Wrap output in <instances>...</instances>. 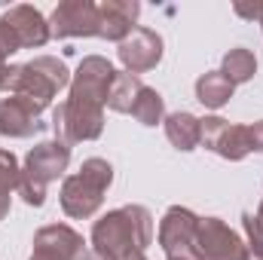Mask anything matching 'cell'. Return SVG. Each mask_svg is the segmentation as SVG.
I'll use <instances>...</instances> for the list:
<instances>
[{
	"instance_id": "83f0119b",
	"label": "cell",
	"mask_w": 263,
	"mask_h": 260,
	"mask_svg": "<svg viewBox=\"0 0 263 260\" xmlns=\"http://www.w3.org/2000/svg\"><path fill=\"white\" fill-rule=\"evenodd\" d=\"M254 227L260 230V236H263V202H260V208H257V214H254Z\"/></svg>"
},
{
	"instance_id": "6da1fadb",
	"label": "cell",
	"mask_w": 263,
	"mask_h": 260,
	"mask_svg": "<svg viewBox=\"0 0 263 260\" xmlns=\"http://www.w3.org/2000/svg\"><path fill=\"white\" fill-rule=\"evenodd\" d=\"M153 242V214L144 205H123L92 224V251L107 260L126 251H147Z\"/></svg>"
},
{
	"instance_id": "ac0fdd59",
	"label": "cell",
	"mask_w": 263,
	"mask_h": 260,
	"mask_svg": "<svg viewBox=\"0 0 263 260\" xmlns=\"http://www.w3.org/2000/svg\"><path fill=\"white\" fill-rule=\"evenodd\" d=\"M141 89H144L141 77H135L129 70H117V77L110 83V92H107V107L117 110V114H132Z\"/></svg>"
},
{
	"instance_id": "ba28073f",
	"label": "cell",
	"mask_w": 263,
	"mask_h": 260,
	"mask_svg": "<svg viewBox=\"0 0 263 260\" xmlns=\"http://www.w3.org/2000/svg\"><path fill=\"white\" fill-rule=\"evenodd\" d=\"M49 34L67 37H98V3L92 0H62L49 15Z\"/></svg>"
},
{
	"instance_id": "4316f807",
	"label": "cell",
	"mask_w": 263,
	"mask_h": 260,
	"mask_svg": "<svg viewBox=\"0 0 263 260\" xmlns=\"http://www.w3.org/2000/svg\"><path fill=\"white\" fill-rule=\"evenodd\" d=\"M114 260H147V254L144 251H126V254H120V257H114Z\"/></svg>"
},
{
	"instance_id": "603a6c76",
	"label": "cell",
	"mask_w": 263,
	"mask_h": 260,
	"mask_svg": "<svg viewBox=\"0 0 263 260\" xmlns=\"http://www.w3.org/2000/svg\"><path fill=\"white\" fill-rule=\"evenodd\" d=\"M9 55L12 52L0 40V92H9V83H12V73H15V65H9Z\"/></svg>"
},
{
	"instance_id": "e0dca14e",
	"label": "cell",
	"mask_w": 263,
	"mask_h": 260,
	"mask_svg": "<svg viewBox=\"0 0 263 260\" xmlns=\"http://www.w3.org/2000/svg\"><path fill=\"white\" fill-rule=\"evenodd\" d=\"M236 86L220 73V70H208L196 80V101L205 104L208 110H220L230 98H233Z\"/></svg>"
},
{
	"instance_id": "ffe728a7",
	"label": "cell",
	"mask_w": 263,
	"mask_h": 260,
	"mask_svg": "<svg viewBox=\"0 0 263 260\" xmlns=\"http://www.w3.org/2000/svg\"><path fill=\"white\" fill-rule=\"evenodd\" d=\"M132 117H135L141 126H159V123L165 120V98H162L156 89L144 86L141 95H138V101H135V107H132Z\"/></svg>"
},
{
	"instance_id": "5b68a950",
	"label": "cell",
	"mask_w": 263,
	"mask_h": 260,
	"mask_svg": "<svg viewBox=\"0 0 263 260\" xmlns=\"http://www.w3.org/2000/svg\"><path fill=\"white\" fill-rule=\"evenodd\" d=\"M52 132L65 144H80V141H98L104 132V107L92 101H77L65 98L52 110Z\"/></svg>"
},
{
	"instance_id": "cb8c5ba5",
	"label": "cell",
	"mask_w": 263,
	"mask_h": 260,
	"mask_svg": "<svg viewBox=\"0 0 263 260\" xmlns=\"http://www.w3.org/2000/svg\"><path fill=\"white\" fill-rule=\"evenodd\" d=\"M233 9H236V15H242V18L263 22V0H260V3H245V0H236V3H233Z\"/></svg>"
},
{
	"instance_id": "f546056e",
	"label": "cell",
	"mask_w": 263,
	"mask_h": 260,
	"mask_svg": "<svg viewBox=\"0 0 263 260\" xmlns=\"http://www.w3.org/2000/svg\"><path fill=\"white\" fill-rule=\"evenodd\" d=\"M260 28H263V22H260Z\"/></svg>"
},
{
	"instance_id": "4fadbf2b",
	"label": "cell",
	"mask_w": 263,
	"mask_h": 260,
	"mask_svg": "<svg viewBox=\"0 0 263 260\" xmlns=\"http://www.w3.org/2000/svg\"><path fill=\"white\" fill-rule=\"evenodd\" d=\"M117 55L129 73L141 77L162 62V37L150 28H135L123 43H117Z\"/></svg>"
},
{
	"instance_id": "d6986e66",
	"label": "cell",
	"mask_w": 263,
	"mask_h": 260,
	"mask_svg": "<svg viewBox=\"0 0 263 260\" xmlns=\"http://www.w3.org/2000/svg\"><path fill=\"white\" fill-rule=\"evenodd\" d=\"M220 73H223L233 86L254 80V73H257V59H254V52L245 49V46L230 49V52L223 55V62H220Z\"/></svg>"
},
{
	"instance_id": "30bf717a",
	"label": "cell",
	"mask_w": 263,
	"mask_h": 260,
	"mask_svg": "<svg viewBox=\"0 0 263 260\" xmlns=\"http://www.w3.org/2000/svg\"><path fill=\"white\" fill-rule=\"evenodd\" d=\"M86 251V239L73 227L49 224L34 233V251L28 260H83Z\"/></svg>"
},
{
	"instance_id": "f1b7e54d",
	"label": "cell",
	"mask_w": 263,
	"mask_h": 260,
	"mask_svg": "<svg viewBox=\"0 0 263 260\" xmlns=\"http://www.w3.org/2000/svg\"><path fill=\"white\" fill-rule=\"evenodd\" d=\"M83 260H107L104 257V254H98V251H92V248H89V251H86V257Z\"/></svg>"
},
{
	"instance_id": "484cf974",
	"label": "cell",
	"mask_w": 263,
	"mask_h": 260,
	"mask_svg": "<svg viewBox=\"0 0 263 260\" xmlns=\"http://www.w3.org/2000/svg\"><path fill=\"white\" fill-rule=\"evenodd\" d=\"M9 205H12V193H6V190H0V220L9 214Z\"/></svg>"
},
{
	"instance_id": "7a4b0ae2",
	"label": "cell",
	"mask_w": 263,
	"mask_h": 260,
	"mask_svg": "<svg viewBox=\"0 0 263 260\" xmlns=\"http://www.w3.org/2000/svg\"><path fill=\"white\" fill-rule=\"evenodd\" d=\"M70 86V70L62 59L55 55H37L25 65H15L12 83H9V95L22 98L34 117H40L52 98Z\"/></svg>"
},
{
	"instance_id": "7c38bea8",
	"label": "cell",
	"mask_w": 263,
	"mask_h": 260,
	"mask_svg": "<svg viewBox=\"0 0 263 260\" xmlns=\"http://www.w3.org/2000/svg\"><path fill=\"white\" fill-rule=\"evenodd\" d=\"M196 248L202 260H239L245 239L236 230H230L220 217H199Z\"/></svg>"
},
{
	"instance_id": "9c48e42d",
	"label": "cell",
	"mask_w": 263,
	"mask_h": 260,
	"mask_svg": "<svg viewBox=\"0 0 263 260\" xmlns=\"http://www.w3.org/2000/svg\"><path fill=\"white\" fill-rule=\"evenodd\" d=\"M70 165V144L52 138V141H40L28 150L25 156V165H22V175L40 187H46L49 181H59Z\"/></svg>"
},
{
	"instance_id": "d4e9b609",
	"label": "cell",
	"mask_w": 263,
	"mask_h": 260,
	"mask_svg": "<svg viewBox=\"0 0 263 260\" xmlns=\"http://www.w3.org/2000/svg\"><path fill=\"white\" fill-rule=\"evenodd\" d=\"M248 135H251V150L263 153V120L254 123V126H248Z\"/></svg>"
},
{
	"instance_id": "277c9868",
	"label": "cell",
	"mask_w": 263,
	"mask_h": 260,
	"mask_svg": "<svg viewBox=\"0 0 263 260\" xmlns=\"http://www.w3.org/2000/svg\"><path fill=\"white\" fill-rule=\"evenodd\" d=\"M0 40L9 52H18V49H40L52 40L49 34V18L28 6V3H15L9 6L3 15H0Z\"/></svg>"
},
{
	"instance_id": "52a82bcc",
	"label": "cell",
	"mask_w": 263,
	"mask_h": 260,
	"mask_svg": "<svg viewBox=\"0 0 263 260\" xmlns=\"http://www.w3.org/2000/svg\"><path fill=\"white\" fill-rule=\"evenodd\" d=\"M117 70L107 59L101 55H86L80 67L70 73V86H67V98H77V101H92V104H101L107 107V92H110V83H114Z\"/></svg>"
},
{
	"instance_id": "2e32d148",
	"label": "cell",
	"mask_w": 263,
	"mask_h": 260,
	"mask_svg": "<svg viewBox=\"0 0 263 260\" xmlns=\"http://www.w3.org/2000/svg\"><path fill=\"white\" fill-rule=\"evenodd\" d=\"M162 123H165V138L178 150L190 153V150H196L199 144H202V123H199V117H193V114L178 110V114H168Z\"/></svg>"
},
{
	"instance_id": "7402d4cb",
	"label": "cell",
	"mask_w": 263,
	"mask_h": 260,
	"mask_svg": "<svg viewBox=\"0 0 263 260\" xmlns=\"http://www.w3.org/2000/svg\"><path fill=\"white\" fill-rule=\"evenodd\" d=\"M18 178H22L18 159L12 156V150H3L0 147V190H6V193L18 190Z\"/></svg>"
},
{
	"instance_id": "8992f818",
	"label": "cell",
	"mask_w": 263,
	"mask_h": 260,
	"mask_svg": "<svg viewBox=\"0 0 263 260\" xmlns=\"http://www.w3.org/2000/svg\"><path fill=\"white\" fill-rule=\"evenodd\" d=\"M199 214L184 205H172L159 220V245L165 260H202L196 248Z\"/></svg>"
},
{
	"instance_id": "3957f363",
	"label": "cell",
	"mask_w": 263,
	"mask_h": 260,
	"mask_svg": "<svg viewBox=\"0 0 263 260\" xmlns=\"http://www.w3.org/2000/svg\"><path fill=\"white\" fill-rule=\"evenodd\" d=\"M114 184V165L101 156H92L80 165L77 175H67L62 184V211L73 220L92 217L101 205L104 193Z\"/></svg>"
},
{
	"instance_id": "9a60e30c",
	"label": "cell",
	"mask_w": 263,
	"mask_h": 260,
	"mask_svg": "<svg viewBox=\"0 0 263 260\" xmlns=\"http://www.w3.org/2000/svg\"><path fill=\"white\" fill-rule=\"evenodd\" d=\"M37 120L40 117H34L22 98H15V95L0 98V135L3 138H31L40 129Z\"/></svg>"
},
{
	"instance_id": "8fae6325",
	"label": "cell",
	"mask_w": 263,
	"mask_h": 260,
	"mask_svg": "<svg viewBox=\"0 0 263 260\" xmlns=\"http://www.w3.org/2000/svg\"><path fill=\"white\" fill-rule=\"evenodd\" d=\"M199 123H202V144L211 153H217L220 159L239 162V159H245L251 153L248 126H236V123H227L220 117H205Z\"/></svg>"
},
{
	"instance_id": "5bb4252c",
	"label": "cell",
	"mask_w": 263,
	"mask_h": 260,
	"mask_svg": "<svg viewBox=\"0 0 263 260\" xmlns=\"http://www.w3.org/2000/svg\"><path fill=\"white\" fill-rule=\"evenodd\" d=\"M141 3L138 0H104L98 3V37L110 43H123L138 28Z\"/></svg>"
},
{
	"instance_id": "44dd1931",
	"label": "cell",
	"mask_w": 263,
	"mask_h": 260,
	"mask_svg": "<svg viewBox=\"0 0 263 260\" xmlns=\"http://www.w3.org/2000/svg\"><path fill=\"white\" fill-rule=\"evenodd\" d=\"M242 227H245V248H242L239 260H263V236L254 227V214L251 211L242 214Z\"/></svg>"
}]
</instances>
